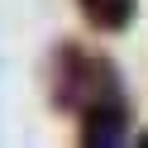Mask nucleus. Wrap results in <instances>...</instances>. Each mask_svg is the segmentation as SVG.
<instances>
[{"label":"nucleus","instance_id":"obj_3","mask_svg":"<svg viewBox=\"0 0 148 148\" xmlns=\"http://www.w3.org/2000/svg\"><path fill=\"white\" fill-rule=\"evenodd\" d=\"M81 5V19L100 34H124L138 14V0H77Z\"/></svg>","mask_w":148,"mask_h":148},{"label":"nucleus","instance_id":"obj_2","mask_svg":"<svg viewBox=\"0 0 148 148\" xmlns=\"http://www.w3.org/2000/svg\"><path fill=\"white\" fill-rule=\"evenodd\" d=\"M77 115H81L77 138L86 148H119L129 138V100H124V91H105V96L86 100Z\"/></svg>","mask_w":148,"mask_h":148},{"label":"nucleus","instance_id":"obj_4","mask_svg":"<svg viewBox=\"0 0 148 148\" xmlns=\"http://www.w3.org/2000/svg\"><path fill=\"white\" fill-rule=\"evenodd\" d=\"M138 143H143V148H148V129H143V134H138Z\"/></svg>","mask_w":148,"mask_h":148},{"label":"nucleus","instance_id":"obj_1","mask_svg":"<svg viewBox=\"0 0 148 148\" xmlns=\"http://www.w3.org/2000/svg\"><path fill=\"white\" fill-rule=\"evenodd\" d=\"M119 91V72L105 58H91L77 43H58L53 53V105L58 110H81L86 100Z\"/></svg>","mask_w":148,"mask_h":148}]
</instances>
